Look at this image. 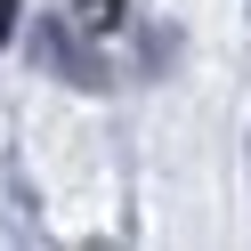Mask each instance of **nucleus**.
Masks as SVG:
<instances>
[{
    "label": "nucleus",
    "mask_w": 251,
    "mask_h": 251,
    "mask_svg": "<svg viewBox=\"0 0 251 251\" xmlns=\"http://www.w3.org/2000/svg\"><path fill=\"white\" fill-rule=\"evenodd\" d=\"M8 33H17V0H0V41H8Z\"/></svg>",
    "instance_id": "f03ea898"
},
{
    "label": "nucleus",
    "mask_w": 251,
    "mask_h": 251,
    "mask_svg": "<svg viewBox=\"0 0 251 251\" xmlns=\"http://www.w3.org/2000/svg\"><path fill=\"white\" fill-rule=\"evenodd\" d=\"M122 8H130V0H73V17H81V33H89V41L122 33Z\"/></svg>",
    "instance_id": "f257e3e1"
}]
</instances>
